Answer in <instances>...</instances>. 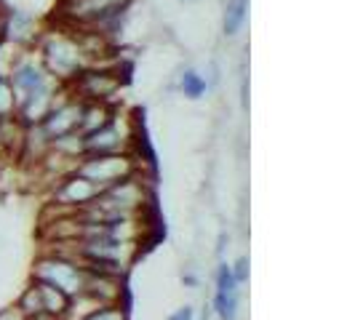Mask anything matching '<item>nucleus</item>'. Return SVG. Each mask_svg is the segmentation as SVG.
<instances>
[{
  "label": "nucleus",
  "instance_id": "obj_17",
  "mask_svg": "<svg viewBox=\"0 0 355 320\" xmlns=\"http://www.w3.org/2000/svg\"><path fill=\"white\" fill-rule=\"evenodd\" d=\"M179 91L187 99H200L209 91V86H206V78L200 72L187 67V70H182V75H179Z\"/></svg>",
  "mask_w": 355,
  "mask_h": 320
},
{
  "label": "nucleus",
  "instance_id": "obj_25",
  "mask_svg": "<svg viewBox=\"0 0 355 320\" xmlns=\"http://www.w3.org/2000/svg\"><path fill=\"white\" fill-rule=\"evenodd\" d=\"M3 14H6V8H3V6H0V21H3Z\"/></svg>",
  "mask_w": 355,
  "mask_h": 320
},
{
  "label": "nucleus",
  "instance_id": "obj_9",
  "mask_svg": "<svg viewBox=\"0 0 355 320\" xmlns=\"http://www.w3.org/2000/svg\"><path fill=\"white\" fill-rule=\"evenodd\" d=\"M216 288H214V312L219 320H235L238 318V296H241V288L232 278V269L227 262H219L216 267Z\"/></svg>",
  "mask_w": 355,
  "mask_h": 320
},
{
  "label": "nucleus",
  "instance_id": "obj_8",
  "mask_svg": "<svg viewBox=\"0 0 355 320\" xmlns=\"http://www.w3.org/2000/svg\"><path fill=\"white\" fill-rule=\"evenodd\" d=\"M80 109H83V102H78L75 96H70V91L67 89L62 91V96L56 99L53 109L46 115V121L40 123V128H43V131H46V136H49V142L78 131V123H80Z\"/></svg>",
  "mask_w": 355,
  "mask_h": 320
},
{
  "label": "nucleus",
  "instance_id": "obj_22",
  "mask_svg": "<svg viewBox=\"0 0 355 320\" xmlns=\"http://www.w3.org/2000/svg\"><path fill=\"white\" fill-rule=\"evenodd\" d=\"M0 320H24V318H21V312H19L17 307H8V310H0Z\"/></svg>",
  "mask_w": 355,
  "mask_h": 320
},
{
  "label": "nucleus",
  "instance_id": "obj_13",
  "mask_svg": "<svg viewBox=\"0 0 355 320\" xmlns=\"http://www.w3.org/2000/svg\"><path fill=\"white\" fill-rule=\"evenodd\" d=\"M37 285V294H40V302H43V312H46V320H59L67 310V302L70 296L62 294L59 288H53L49 283H40V281H33Z\"/></svg>",
  "mask_w": 355,
  "mask_h": 320
},
{
  "label": "nucleus",
  "instance_id": "obj_20",
  "mask_svg": "<svg viewBox=\"0 0 355 320\" xmlns=\"http://www.w3.org/2000/svg\"><path fill=\"white\" fill-rule=\"evenodd\" d=\"M232 269V278H235V283H246L249 281V256H241L235 265H230Z\"/></svg>",
  "mask_w": 355,
  "mask_h": 320
},
{
  "label": "nucleus",
  "instance_id": "obj_5",
  "mask_svg": "<svg viewBox=\"0 0 355 320\" xmlns=\"http://www.w3.org/2000/svg\"><path fill=\"white\" fill-rule=\"evenodd\" d=\"M83 278H86L83 267L62 254H53V251H43L33 267V281L53 285L67 296H75L83 291Z\"/></svg>",
  "mask_w": 355,
  "mask_h": 320
},
{
  "label": "nucleus",
  "instance_id": "obj_1",
  "mask_svg": "<svg viewBox=\"0 0 355 320\" xmlns=\"http://www.w3.org/2000/svg\"><path fill=\"white\" fill-rule=\"evenodd\" d=\"M35 53L43 62L46 72L56 83L67 86L72 78H78L83 70H89L91 62L83 53L78 35L70 27H56V30H43L35 40Z\"/></svg>",
  "mask_w": 355,
  "mask_h": 320
},
{
  "label": "nucleus",
  "instance_id": "obj_7",
  "mask_svg": "<svg viewBox=\"0 0 355 320\" xmlns=\"http://www.w3.org/2000/svg\"><path fill=\"white\" fill-rule=\"evenodd\" d=\"M8 83H11V89H14V94H17V107L24 96H30V94H35V91L51 89V86H62V83H56L51 75L46 72L43 62L37 59V53L30 51V48L21 51L19 62L14 64V70L8 72Z\"/></svg>",
  "mask_w": 355,
  "mask_h": 320
},
{
  "label": "nucleus",
  "instance_id": "obj_6",
  "mask_svg": "<svg viewBox=\"0 0 355 320\" xmlns=\"http://www.w3.org/2000/svg\"><path fill=\"white\" fill-rule=\"evenodd\" d=\"M78 102H105L115 105V96L121 91V70L115 67H89L78 78H72L64 86Z\"/></svg>",
  "mask_w": 355,
  "mask_h": 320
},
{
  "label": "nucleus",
  "instance_id": "obj_12",
  "mask_svg": "<svg viewBox=\"0 0 355 320\" xmlns=\"http://www.w3.org/2000/svg\"><path fill=\"white\" fill-rule=\"evenodd\" d=\"M118 105H105V102H83V109H80V123H78V134L86 136L91 131L102 128L112 121Z\"/></svg>",
  "mask_w": 355,
  "mask_h": 320
},
{
  "label": "nucleus",
  "instance_id": "obj_3",
  "mask_svg": "<svg viewBox=\"0 0 355 320\" xmlns=\"http://www.w3.org/2000/svg\"><path fill=\"white\" fill-rule=\"evenodd\" d=\"M83 152L86 155H118V152L137 155V128L121 112V107L115 109L110 123L83 136Z\"/></svg>",
  "mask_w": 355,
  "mask_h": 320
},
{
  "label": "nucleus",
  "instance_id": "obj_18",
  "mask_svg": "<svg viewBox=\"0 0 355 320\" xmlns=\"http://www.w3.org/2000/svg\"><path fill=\"white\" fill-rule=\"evenodd\" d=\"M11 118H17V94L8 78H0V121H11Z\"/></svg>",
  "mask_w": 355,
  "mask_h": 320
},
{
  "label": "nucleus",
  "instance_id": "obj_24",
  "mask_svg": "<svg viewBox=\"0 0 355 320\" xmlns=\"http://www.w3.org/2000/svg\"><path fill=\"white\" fill-rule=\"evenodd\" d=\"M0 43H3V21H0Z\"/></svg>",
  "mask_w": 355,
  "mask_h": 320
},
{
  "label": "nucleus",
  "instance_id": "obj_15",
  "mask_svg": "<svg viewBox=\"0 0 355 320\" xmlns=\"http://www.w3.org/2000/svg\"><path fill=\"white\" fill-rule=\"evenodd\" d=\"M49 150L67 160H80L86 155V152H83V136H80L78 131H75V134H67V136H59V139H51Z\"/></svg>",
  "mask_w": 355,
  "mask_h": 320
},
{
  "label": "nucleus",
  "instance_id": "obj_2",
  "mask_svg": "<svg viewBox=\"0 0 355 320\" xmlns=\"http://www.w3.org/2000/svg\"><path fill=\"white\" fill-rule=\"evenodd\" d=\"M75 174L89 179L94 187L105 190L121 179L142 174V160L134 152H118V155H83L75 166Z\"/></svg>",
  "mask_w": 355,
  "mask_h": 320
},
{
  "label": "nucleus",
  "instance_id": "obj_21",
  "mask_svg": "<svg viewBox=\"0 0 355 320\" xmlns=\"http://www.w3.org/2000/svg\"><path fill=\"white\" fill-rule=\"evenodd\" d=\"M166 320H196V310H193V304H184V307L174 310Z\"/></svg>",
  "mask_w": 355,
  "mask_h": 320
},
{
  "label": "nucleus",
  "instance_id": "obj_14",
  "mask_svg": "<svg viewBox=\"0 0 355 320\" xmlns=\"http://www.w3.org/2000/svg\"><path fill=\"white\" fill-rule=\"evenodd\" d=\"M17 310L21 312L24 320H46V312H43V302H40V294H37V285L30 283L17 302Z\"/></svg>",
  "mask_w": 355,
  "mask_h": 320
},
{
  "label": "nucleus",
  "instance_id": "obj_4",
  "mask_svg": "<svg viewBox=\"0 0 355 320\" xmlns=\"http://www.w3.org/2000/svg\"><path fill=\"white\" fill-rule=\"evenodd\" d=\"M131 0H62L59 3V21L70 30H91L105 19L125 14Z\"/></svg>",
  "mask_w": 355,
  "mask_h": 320
},
{
  "label": "nucleus",
  "instance_id": "obj_16",
  "mask_svg": "<svg viewBox=\"0 0 355 320\" xmlns=\"http://www.w3.org/2000/svg\"><path fill=\"white\" fill-rule=\"evenodd\" d=\"M246 8H249V0H227V6H225V21H222L225 35L230 37L238 35V30L246 21Z\"/></svg>",
  "mask_w": 355,
  "mask_h": 320
},
{
  "label": "nucleus",
  "instance_id": "obj_23",
  "mask_svg": "<svg viewBox=\"0 0 355 320\" xmlns=\"http://www.w3.org/2000/svg\"><path fill=\"white\" fill-rule=\"evenodd\" d=\"M6 155V142H3V131H0V158Z\"/></svg>",
  "mask_w": 355,
  "mask_h": 320
},
{
  "label": "nucleus",
  "instance_id": "obj_19",
  "mask_svg": "<svg viewBox=\"0 0 355 320\" xmlns=\"http://www.w3.org/2000/svg\"><path fill=\"white\" fill-rule=\"evenodd\" d=\"M86 320H128V315H125L123 304H110V307L96 310V312L89 315Z\"/></svg>",
  "mask_w": 355,
  "mask_h": 320
},
{
  "label": "nucleus",
  "instance_id": "obj_10",
  "mask_svg": "<svg viewBox=\"0 0 355 320\" xmlns=\"http://www.w3.org/2000/svg\"><path fill=\"white\" fill-rule=\"evenodd\" d=\"M64 86H51V89H40L30 96H24L17 107V121L21 125H40L46 121V115L53 109L56 99L62 96Z\"/></svg>",
  "mask_w": 355,
  "mask_h": 320
},
{
  "label": "nucleus",
  "instance_id": "obj_11",
  "mask_svg": "<svg viewBox=\"0 0 355 320\" xmlns=\"http://www.w3.org/2000/svg\"><path fill=\"white\" fill-rule=\"evenodd\" d=\"M40 35L35 19L19 11H6L3 14V40L14 43L19 48H35V40Z\"/></svg>",
  "mask_w": 355,
  "mask_h": 320
}]
</instances>
